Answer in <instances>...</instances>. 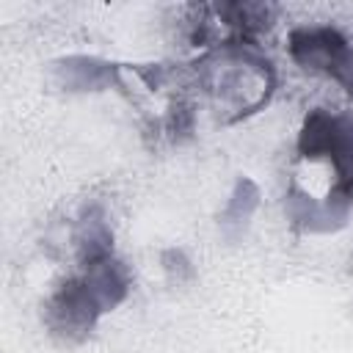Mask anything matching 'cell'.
Returning a JSON list of instances; mask_svg holds the SVG:
<instances>
[{
	"label": "cell",
	"instance_id": "cell-3",
	"mask_svg": "<svg viewBox=\"0 0 353 353\" xmlns=\"http://www.w3.org/2000/svg\"><path fill=\"white\" fill-rule=\"evenodd\" d=\"M298 154L306 160L325 157L336 171V185L353 188V116L314 108L298 130Z\"/></svg>",
	"mask_w": 353,
	"mask_h": 353
},
{
	"label": "cell",
	"instance_id": "cell-5",
	"mask_svg": "<svg viewBox=\"0 0 353 353\" xmlns=\"http://www.w3.org/2000/svg\"><path fill=\"white\" fill-rule=\"evenodd\" d=\"M287 52L303 72H323L336 80L347 61L350 39L334 25H301L290 30Z\"/></svg>",
	"mask_w": 353,
	"mask_h": 353
},
{
	"label": "cell",
	"instance_id": "cell-2",
	"mask_svg": "<svg viewBox=\"0 0 353 353\" xmlns=\"http://www.w3.org/2000/svg\"><path fill=\"white\" fill-rule=\"evenodd\" d=\"M102 314L105 306L85 273L63 279L44 303V325L63 345L85 342Z\"/></svg>",
	"mask_w": 353,
	"mask_h": 353
},
{
	"label": "cell",
	"instance_id": "cell-7",
	"mask_svg": "<svg viewBox=\"0 0 353 353\" xmlns=\"http://www.w3.org/2000/svg\"><path fill=\"white\" fill-rule=\"evenodd\" d=\"M201 14L210 22H221L229 39H243V41H256L259 33L270 30L276 22L279 8L273 3H215V6H199Z\"/></svg>",
	"mask_w": 353,
	"mask_h": 353
},
{
	"label": "cell",
	"instance_id": "cell-4",
	"mask_svg": "<svg viewBox=\"0 0 353 353\" xmlns=\"http://www.w3.org/2000/svg\"><path fill=\"white\" fill-rule=\"evenodd\" d=\"M350 207H353V188L345 185H334L325 199H314L298 185H290L284 193V212L290 226L306 234L339 232L350 218Z\"/></svg>",
	"mask_w": 353,
	"mask_h": 353
},
{
	"label": "cell",
	"instance_id": "cell-10",
	"mask_svg": "<svg viewBox=\"0 0 353 353\" xmlns=\"http://www.w3.org/2000/svg\"><path fill=\"white\" fill-rule=\"evenodd\" d=\"M193 124H196V113H193V105L185 102V99H174L171 108H168V116H165V130L171 135V141H185L190 138L193 132Z\"/></svg>",
	"mask_w": 353,
	"mask_h": 353
},
{
	"label": "cell",
	"instance_id": "cell-12",
	"mask_svg": "<svg viewBox=\"0 0 353 353\" xmlns=\"http://www.w3.org/2000/svg\"><path fill=\"white\" fill-rule=\"evenodd\" d=\"M336 83L345 88V94H347V97H353V39H350V52H347V61H345V66H342V72H339Z\"/></svg>",
	"mask_w": 353,
	"mask_h": 353
},
{
	"label": "cell",
	"instance_id": "cell-11",
	"mask_svg": "<svg viewBox=\"0 0 353 353\" xmlns=\"http://www.w3.org/2000/svg\"><path fill=\"white\" fill-rule=\"evenodd\" d=\"M160 265H163L168 281H174V284H185V281L196 279V268L182 248H165L160 254Z\"/></svg>",
	"mask_w": 353,
	"mask_h": 353
},
{
	"label": "cell",
	"instance_id": "cell-6",
	"mask_svg": "<svg viewBox=\"0 0 353 353\" xmlns=\"http://www.w3.org/2000/svg\"><path fill=\"white\" fill-rule=\"evenodd\" d=\"M52 83L66 94H97L108 88H124L121 63L97 55H63L50 63Z\"/></svg>",
	"mask_w": 353,
	"mask_h": 353
},
{
	"label": "cell",
	"instance_id": "cell-8",
	"mask_svg": "<svg viewBox=\"0 0 353 353\" xmlns=\"http://www.w3.org/2000/svg\"><path fill=\"white\" fill-rule=\"evenodd\" d=\"M72 243H74V256L83 270L113 256V229L99 204H85L80 210L74 232H72Z\"/></svg>",
	"mask_w": 353,
	"mask_h": 353
},
{
	"label": "cell",
	"instance_id": "cell-1",
	"mask_svg": "<svg viewBox=\"0 0 353 353\" xmlns=\"http://www.w3.org/2000/svg\"><path fill=\"white\" fill-rule=\"evenodd\" d=\"M185 77L204 94L223 124H237L262 110L276 91V66L256 41L229 39L210 44Z\"/></svg>",
	"mask_w": 353,
	"mask_h": 353
},
{
	"label": "cell",
	"instance_id": "cell-9",
	"mask_svg": "<svg viewBox=\"0 0 353 353\" xmlns=\"http://www.w3.org/2000/svg\"><path fill=\"white\" fill-rule=\"evenodd\" d=\"M259 207V188L251 176H237L234 188L226 199V207L218 215V223L223 229L226 237H240L251 221V215Z\"/></svg>",
	"mask_w": 353,
	"mask_h": 353
}]
</instances>
